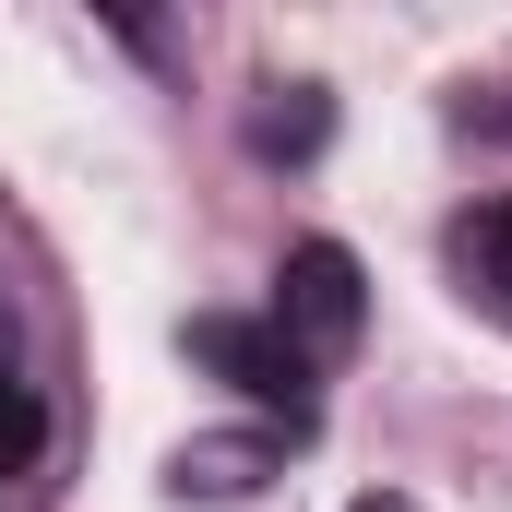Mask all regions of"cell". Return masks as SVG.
Here are the masks:
<instances>
[{
  "instance_id": "1",
  "label": "cell",
  "mask_w": 512,
  "mask_h": 512,
  "mask_svg": "<svg viewBox=\"0 0 512 512\" xmlns=\"http://www.w3.org/2000/svg\"><path fill=\"white\" fill-rule=\"evenodd\" d=\"M358 322H370L358 251H346V239H298L286 274H274V334H286L298 358H346V346H358Z\"/></svg>"
},
{
  "instance_id": "7",
  "label": "cell",
  "mask_w": 512,
  "mask_h": 512,
  "mask_svg": "<svg viewBox=\"0 0 512 512\" xmlns=\"http://www.w3.org/2000/svg\"><path fill=\"white\" fill-rule=\"evenodd\" d=\"M346 512H417V501H393V489H370V501H346Z\"/></svg>"
},
{
  "instance_id": "4",
  "label": "cell",
  "mask_w": 512,
  "mask_h": 512,
  "mask_svg": "<svg viewBox=\"0 0 512 512\" xmlns=\"http://www.w3.org/2000/svg\"><path fill=\"white\" fill-rule=\"evenodd\" d=\"M262 453L274 441H179V489H203V501H239V489H262Z\"/></svg>"
},
{
  "instance_id": "2",
  "label": "cell",
  "mask_w": 512,
  "mask_h": 512,
  "mask_svg": "<svg viewBox=\"0 0 512 512\" xmlns=\"http://www.w3.org/2000/svg\"><path fill=\"white\" fill-rule=\"evenodd\" d=\"M191 358H203L215 382H239V393L262 405V417H286V429H310V405H322V393H310V358H298V346H286L274 322L203 310V322H191Z\"/></svg>"
},
{
  "instance_id": "6",
  "label": "cell",
  "mask_w": 512,
  "mask_h": 512,
  "mask_svg": "<svg viewBox=\"0 0 512 512\" xmlns=\"http://www.w3.org/2000/svg\"><path fill=\"white\" fill-rule=\"evenodd\" d=\"M0 370H24V334H12V298H0Z\"/></svg>"
},
{
  "instance_id": "3",
  "label": "cell",
  "mask_w": 512,
  "mask_h": 512,
  "mask_svg": "<svg viewBox=\"0 0 512 512\" xmlns=\"http://www.w3.org/2000/svg\"><path fill=\"white\" fill-rule=\"evenodd\" d=\"M453 274H465V298H489L512 322V191L477 203V215H453Z\"/></svg>"
},
{
  "instance_id": "5",
  "label": "cell",
  "mask_w": 512,
  "mask_h": 512,
  "mask_svg": "<svg viewBox=\"0 0 512 512\" xmlns=\"http://www.w3.org/2000/svg\"><path fill=\"white\" fill-rule=\"evenodd\" d=\"M36 453H48V405H36V382H24V370H0V489H12Z\"/></svg>"
}]
</instances>
